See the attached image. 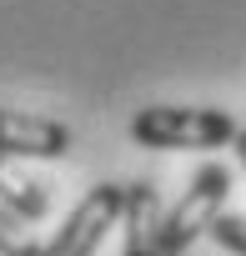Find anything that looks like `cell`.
Masks as SVG:
<instances>
[{
	"instance_id": "obj_1",
	"label": "cell",
	"mask_w": 246,
	"mask_h": 256,
	"mask_svg": "<svg viewBox=\"0 0 246 256\" xmlns=\"http://www.w3.org/2000/svg\"><path fill=\"white\" fill-rule=\"evenodd\" d=\"M241 126L216 106H141L131 116V141L151 151H211L231 146Z\"/></svg>"
},
{
	"instance_id": "obj_2",
	"label": "cell",
	"mask_w": 246,
	"mask_h": 256,
	"mask_svg": "<svg viewBox=\"0 0 246 256\" xmlns=\"http://www.w3.org/2000/svg\"><path fill=\"white\" fill-rule=\"evenodd\" d=\"M226 196H231V171H226V166H216V161H211V166H201V171L191 176V186L181 191V201L166 211L161 251H166V256L191 251V241H196L201 231H211V221L221 216Z\"/></svg>"
},
{
	"instance_id": "obj_3",
	"label": "cell",
	"mask_w": 246,
	"mask_h": 256,
	"mask_svg": "<svg viewBox=\"0 0 246 256\" xmlns=\"http://www.w3.org/2000/svg\"><path fill=\"white\" fill-rule=\"evenodd\" d=\"M120 211H126V181H100L90 186L76 211L66 216V226L40 246V256H96V246L106 241V231L120 221Z\"/></svg>"
},
{
	"instance_id": "obj_4",
	"label": "cell",
	"mask_w": 246,
	"mask_h": 256,
	"mask_svg": "<svg viewBox=\"0 0 246 256\" xmlns=\"http://www.w3.org/2000/svg\"><path fill=\"white\" fill-rule=\"evenodd\" d=\"M70 146H76V136H70L66 120L0 106V151L6 156H16V161H60Z\"/></svg>"
},
{
	"instance_id": "obj_5",
	"label": "cell",
	"mask_w": 246,
	"mask_h": 256,
	"mask_svg": "<svg viewBox=\"0 0 246 256\" xmlns=\"http://www.w3.org/2000/svg\"><path fill=\"white\" fill-rule=\"evenodd\" d=\"M120 226H126V256H166L161 251V191L151 181H126V211H120Z\"/></svg>"
},
{
	"instance_id": "obj_6",
	"label": "cell",
	"mask_w": 246,
	"mask_h": 256,
	"mask_svg": "<svg viewBox=\"0 0 246 256\" xmlns=\"http://www.w3.org/2000/svg\"><path fill=\"white\" fill-rule=\"evenodd\" d=\"M10 161H16V156H6V151H0V201H6L10 211H20L26 221H40V216L50 211V191H46L40 181L20 176Z\"/></svg>"
},
{
	"instance_id": "obj_7",
	"label": "cell",
	"mask_w": 246,
	"mask_h": 256,
	"mask_svg": "<svg viewBox=\"0 0 246 256\" xmlns=\"http://www.w3.org/2000/svg\"><path fill=\"white\" fill-rule=\"evenodd\" d=\"M0 256H40V246L26 231V216L10 211L6 201H0Z\"/></svg>"
},
{
	"instance_id": "obj_8",
	"label": "cell",
	"mask_w": 246,
	"mask_h": 256,
	"mask_svg": "<svg viewBox=\"0 0 246 256\" xmlns=\"http://www.w3.org/2000/svg\"><path fill=\"white\" fill-rule=\"evenodd\" d=\"M221 251H231V256H246V216H236V211H221L216 221H211V231H206Z\"/></svg>"
},
{
	"instance_id": "obj_9",
	"label": "cell",
	"mask_w": 246,
	"mask_h": 256,
	"mask_svg": "<svg viewBox=\"0 0 246 256\" xmlns=\"http://www.w3.org/2000/svg\"><path fill=\"white\" fill-rule=\"evenodd\" d=\"M231 146H236V161H241V171H246V126H241V131L231 136Z\"/></svg>"
}]
</instances>
